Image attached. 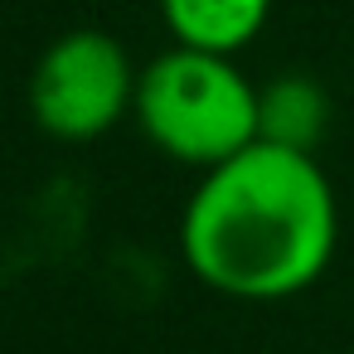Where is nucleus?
I'll return each mask as SVG.
<instances>
[{"mask_svg":"<svg viewBox=\"0 0 354 354\" xmlns=\"http://www.w3.org/2000/svg\"><path fill=\"white\" fill-rule=\"evenodd\" d=\"M339 243V204L310 151L252 141L199 175L180 218L189 272L233 301H286L320 281Z\"/></svg>","mask_w":354,"mask_h":354,"instance_id":"nucleus-1","label":"nucleus"},{"mask_svg":"<svg viewBox=\"0 0 354 354\" xmlns=\"http://www.w3.org/2000/svg\"><path fill=\"white\" fill-rule=\"evenodd\" d=\"M131 117L160 156L194 165L199 175L262 141L257 83L233 64V54L185 44L156 54L141 68Z\"/></svg>","mask_w":354,"mask_h":354,"instance_id":"nucleus-2","label":"nucleus"},{"mask_svg":"<svg viewBox=\"0 0 354 354\" xmlns=\"http://www.w3.org/2000/svg\"><path fill=\"white\" fill-rule=\"evenodd\" d=\"M136 78L127 44L102 30L59 35L30 73V112L54 141H97L136 107Z\"/></svg>","mask_w":354,"mask_h":354,"instance_id":"nucleus-3","label":"nucleus"},{"mask_svg":"<svg viewBox=\"0 0 354 354\" xmlns=\"http://www.w3.org/2000/svg\"><path fill=\"white\" fill-rule=\"evenodd\" d=\"M160 15L175 44L238 54L267 30L272 0H160Z\"/></svg>","mask_w":354,"mask_h":354,"instance_id":"nucleus-4","label":"nucleus"},{"mask_svg":"<svg viewBox=\"0 0 354 354\" xmlns=\"http://www.w3.org/2000/svg\"><path fill=\"white\" fill-rule=\"evenodd\" d=\"M257 127H262V141L315 156V146L330 127V97L315 78L281 73L267 88H257Z\"/></svg>","mask_w":354,"mask_h":354,"instance_id":"nucleus-5","label":"nucleus"}]
</instances>
